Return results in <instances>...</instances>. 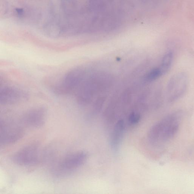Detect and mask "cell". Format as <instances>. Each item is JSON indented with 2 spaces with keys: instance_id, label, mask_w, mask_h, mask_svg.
Listing matches in <instances>:
<instances>
[{
  "instance_id": "5",
  "label": "cell",
  "mask_w": 194,
  "mask_h": 194,
  "mask_svg": "<svg viewBox=\"0 0 194 194\" xmlns=\"http://www.w3.org/2000/svg\"><path fill=\"white\" fill-rule=\"evenodd\" d=\"M41 149L36 144L25 146L18 151L12 157L15 164L20 166H29L38 164L41 158Z\"/></svg>"
},
{
  "instance_id": "7",
  "label": "cell",
  "mask_w": 194,
  "mask_h": 194,
  "mask_svg": "<svg viewBox=\"0 0 194 194\" xmlns=\"http://www.w3.org/2000/svg\"><path fill=\"white\" fill-rule=\"evenodd\" d=\"M45 107H40L30 109L23 115L21 121L23 124L32 128H39L45 124L47 117Z\"/></svg>"
},
{
  "instance_id": "12",
  "label": "cell",
  "mask_w": 194,
  "mask_h": 194,
  "mask_svg": "<svg viewBox=\"0 0 194 194\" xmlns=\"http://www.w3.org/2000/svg\"><path fill=\"white\" fill-rule=\"evenodd\" d=\"M141 119V115L136 112H133L129 115L128 117L129 124L132 125L138 124Z\"/></svg>"
},
{
  "instance_id": "1",
  "label": "cell",
  "mask_w": 194,
  "mask_h": 194,
  "mask_svg": "<svg viewBox=\"0 0 194 194\" xmlns=\"http://www.w3.org/2000/svg\"><path fill=\"white\" fill-rule=\"evenodd\" d=\"M179 112L170 114L154 124L147 133V140L152 146L161 147L169 142L175 136L181 122Z\"/></svg>"
},
{
  "instance_id": "2",
  "label": "cell",
  "mask_w": 194,
  "mask_h": 194,
  "mask_svg": "<svg viewBox=\"0 0 194 194\" xmlns=\"http://www.w3.org/2000/svg\"><path fill=\"white\" fill-rule=\"evenodd\" d=\"M22 122L11 118H1L0 120V143L4 145L17 142L24 137L25 130Z\"/></svg>"
},
{
  "instance_id": "4",
  "label": "cell",
  "mask_w": 194,
  "mask_h": 194,
  "mask_svg": "<svg viewBox=\"0 0 194 194\" xmlns=\"http://www.w3.org/2000/svg\"><path fill=\"white\" fill-rule=\"evenodd\" d=\"M188 84V77L185 73L179 72L172 75L167 86V96L169 102H175L184 96L187 91Z\"/></svg>"
},
{
  "instance_id": "10",
  "label": "cell",
  "mask_w": 194,
  "mask_h": 194,
  "mask_svg": "<svg viewBox=\"0 0 194 194\" xmlns=\"http://www.w3.org/2000/svg\"><path fill=\"white\" fill-rule=\"evenodd\" d=\"M173 60V54L171 51H169L165 55L161 61L159 67L163 74L167 73L170 70Z\"/></svg>"
},
{
  "instance_id": "3",
  "label": "cell",
  "mask_w": 194,
  "mask_h": 194,
  "mask_svg": "<svg viewBox=\"0 0 194 194\" xmlns=\"http://www.w3.org/2000/svg\"><path fill=\"white\" fill-rule=\"evenodd\" d=\"M84 74V71L80 68L71 70L64 75L60 84L55 87L54 92L62 95L73 93L81 84Z\"/></svg>"
},
{
  "instance_id": "8",
  "label": "cell",
  "mask_w": 194,
  "mask_h": 194,
  "mask_svg": "<svg viewBox=\"0 0 194 194\" xmlns=\"http://www.w3.org/2000/svg\"><path fill=\"white\" fill-rule=\"evenodd\" d=\"M29 98L27 92L20 89L10 86L1 89L0 102L3 105L16 104L27 101Z\"/></svg>"
},
{
  "instance_id": "6",
  "label": "cell",
  "mask_w": 194,
  "mask_h": 194,
  "mask_svg": "<svg viewBox=\"0 0 194 194\" xmlns=\"http://www.w3.org/2000/svg\"><path fill=\"white\" fill-rule=\"evenodd\" d=\"M87 158V153L83 151H78L69 154L60 161L57 171L61 175L71 173L82 166Z\"/></svg>"
},
{
  "instance_id": "11",
  "label": "cell",
  "mask_w": 194,
  "mask_h": 194,
  "mask_svg": "<svg viewBox=\"0 0 194 194\" xmlns=\"http://www.w3.org/2000/svg\"><path fill=\"white\" fill-rule=\"evenodd\" d=\"M163 75L164 74L159 67L155 68L146 74L145 80L148 82H151L158 79Z\"/></svg>"
},
{
  "instance_id": "9",
  "label": "cell",
  "mask_w": 194,
  "mask_h": 194,
  "mask_svg": "<svg viewBox=\"0 0 194 194\" xmlns=\"http://www.w3.org/2000/svg\"><path fill=\"white\" fill-rule=\"evenodd\" d=\"M125 124L123 120H120L115 125L111 134L110 144L113 151L117 152L124 136Z\"/></svg>"
}]
</instances>
